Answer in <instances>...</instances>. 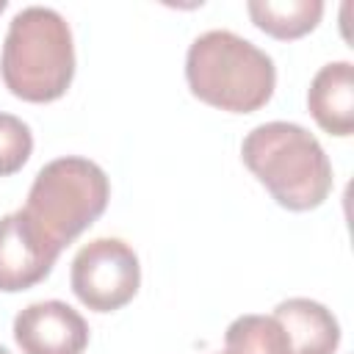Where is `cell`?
Instances as JSON below:
<instances>
[{"label":"cell","mask_w":354,"mask_h":354,"mask_svg":"<svg viewBox=\"0 0 354 354\" xmlns=\"http://www.w3.org/2000/svg\"><path fill=\"white\" fill-rule=\"evenodd\" d=\"M307 108L315 124L337 138L354 133V66L351 61L324 64L307 88Z\"/></svg>","instance_id":"8"},{"label":"cell","mask_w":354,"mask_h":354,"mask_svg":"<svg viewBox=\"0 0 354 354\" xmlns=\"http://www.w3.org/2000/svg\"><path fill=\"white\" fill-rule=\"evenodd\" d=\"M0 354H11V351H8V348H6V346H0Z\"/></svg>","instance_id":"13"},{"label":"cell","mask_w":354,"mask_h":354,"mask_svg":"<svg viewBox=\"0 0 354 354\" xmlns=\"http://www.w3.org/2000/svg\"><path fill=\"white\" fill-rule=\"evenodd\" d=\"M61 249L19 207L0 216V290L19 293L50 277Z\"/></svg>","instance_id":"6"},{"label":"cell","mask_w":354,"mask_h":354,"mask_svg":"<svg viewBox=\"0 0 354 354\" xmlns=\"http://www.w3.org/2000/svg\"><path fill=\"white\" fill-rule=\"evenodd\" d=\"M111 183L100 163L64 155L44 163L28 191V218L58 246H69L108 207Z\"/></svg>","instance_id":"4"},{"label":"cell","mask_w":354,"mask_h":354,"mask_svg":"<svg viewBox=\"0 0 354 354\" xmlns=\"http://www.w3.org/2000/svg\"><path fill=\"white\" fill-rule=\"evenodd\" d=\"M69 285L83 307L116 313L138 293V254L122 238H94L77 249L69 268Z\"/></svg>","instance_id":"5"},{"label":"cell","mask_w":354,"mask_h":354,"mask_svg":"<svg viewBox=\"0 0 354 354\" xmlns=\"http://www.w3.org/2000/svg\"><path fill=\"white\" fill-rule=\"evenodd\" d=\"M0 77L25 102H53L75 77V44L69 22L47 6H28L8 22Z\"/></svg>","instance_id":"2"},{"label":"cell","mask_w":354,"mask_h":354,"mask_svg":"<svg viewBox=\"0 0 354 354\" xmlns=\"http://www.w3.org/2000/svg\"><path fill=\"white\" fill-rule=\"evenodd\" d=\"M241 158L285 210H315L332 191V163L324 147L296 122H263L252 127L241 144Z\"/></svg>","instance_id":"1"},{"label":"cell","mask_w":354,"mask_h":354,"mask_svg":"<svg viewBox=\"0 0 354 354\" xmlns=\"http://www.w3.org/2000/svg\"><path fill=\"white\" fill-rule=\"evenodd\" d=\"M33 152V133L30 127L14 116L0 113V177L17 174Z\"/></svg>","instance_id":"12"},{"label":"cell","mask_w":354,"mask_h":354,"mask_svg":"<svg viewBox=\"0 0 354 354\" xmlns=\"http://www.w3.org/2000/svg\"><path fill=\"white\" fill-rule=\"evenodd\" d=\"M185 80L196 100L227 113H252L271 100L277 66L249 39L232 30H207L188 47Z\"/></svg>","instance_id":"3"},{"label":"cell","mask_w":354,"mask_h":354,"mask_svg":"<svg viewBox=\"0 0 354 354\" xmlns=\"http://www.w3.org/2000/svg\"><path fill=\"white\" fill-rule=\"evenodd\" d=\"M227 354H290L285 329L274 315H238L224 332Z\"/></svg>","instance_id":"11"},{"label":"cell","mask_w":354,"mask_h":354,"mask_svg":"<svg viewBox=\"0 0 354 354\" xmlns=\"http://www.w3.org/2000/svg\"><path fill=\"white\" fill-rule=\"evenodd\" d=\"M6 6H8V3H6V0H0V11H3V8H6Z\"/></svg>","instance_id":"14"},{"label":"cell","mask_w":354,"mask_h":354,"mask_svg":"<svg viewBox=\"0 0 354 354\" xmlns=\"http://www.w3.org/2000/svg\"><path fill=\"white\" fill-rule=\"evenodd\" d=\"M218 354H227V351H218Z\"/></svg>","instance_id":"15"},{"label":"cell","mask_w":354,"mask_h":354,"mask_svg":"<svg viewBox=\"0 0 354 354\" xmlns=\"http://www.w3.org/2000/svg\"><path fill=\"white\" fill-rule=\"evenodd\" d=\"M288 335L290 354H335L340 346V324L315 299L293 296L274 307L271 313Z\"/></svg>","instance_id":"9"},{"label":"cell","mask_w":354,"mask_h":354,"mask_svg":"<svg viewBox=\"0 0 354 354\" xmlns=\"http://www.w3.org/2000/svg\"><path fill=\"white\" fill-rule=\"evenodd\" d=\"M14 340L22 354H83L88 324L66 301H33L17 313Z\"/></svg>","instance_id":"7"},{"label":"cell","mask_w":354,"mask_h":354,"mask_svg":"<svg viewBox=\"0 0 354 354\" xmlns=\"http://www.w3.org/2000/svg\"><path fill=\"white\" fill-rule=\"evenodd\" d=\"M246 11L263 33L290 41L301 39L321 22L324 3L321 0H249Z\"/></svg>","instance_id":"10"}]
</instances>
